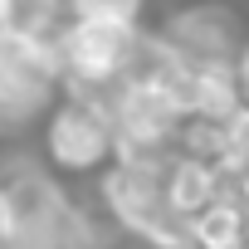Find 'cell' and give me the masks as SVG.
<instances>
[{
  "instance_id": "obj_1",
  "label": "cell",
  "mask_w": 249,
  "mask_h": 249,
  "mask_svg": "<svg viewBox=\"0 0 249 249\" xmlns=\"http://www.w3.org/2000/svg\"><path fill=\"white\" fill-rule=\"evenodd\" d=\"M39 157L64 181H88L112 161V117L93 93H59L54 107L39 117Z\"/></svg>"
},
{
  "instance_id": "obj_2",
  "label": "cell",
  "mask_w": 249,
  "mask_h": 249,
  "mask_svg": "<svg viewBox=\"0 0 249 249\" xmlns=\"http://www.w3.org/2000/svg\"><path fill=\"white\" fill-rule=\"evenodd\" d=\"M59 93H64V73L54 39L0 35V137L39 122Z\"/></svg>"
},
{
  "instance_id": "obj_3",
  "label": "cell",
  "mask_w": 249,
  "mask_h": 249,
  "mask_svg": "<svg viewBox=\"0 0 249 249\" xmlns=\"http://www.w3.org/2000/svg\"><path fill=\"white\" fill-rule=\"evenodd\" d=\"M137 25H117V20H78L69 15L54 30V54L64 73V93H103L122 78Z\"/></svg>"
},
{
  "instance_id": "obj_4",
  "label": "cell",
  "mask_w": 249,
  "mask_h": 249,
  "mask_svg": "<svg viewBox=\"0 0 249 249\" xmlns=\"http://www.w3.org/2000/svg\"><path fill=\"white\" fill-rule=\"evenodd\" d=\"M0 196H5V215H10V234H39L73 196L59 181V171L44 166V157L35 152H0Z\"/></svg>"
},
{
  "instance_id": "obj_5",
  "label": "cell",
  "mask_w": 249,
  "mask_h": 249,
  "mask_svg": "<svg viewBox=\"0 0 249 249\" xmlns=\"http://www.w3.org/2000/svg\"><path fill=\"white\" fill-rule=\"evenodd\" d=\"M161 35L186 64H230L234 49L249 39L244 15L230 0H191L161 20Z\"/></svg>"
},
{
  "instance_id": "obj_6",
  "label": "cell",
  "mask_w": 249,
  "mask_h": 249,
  "mask_svg": "<svg viewBox=\"0 0 249 249\" xmlns=\"http://www.w3.org/2000/svg\"><path fill=\"white\" fill-rule=\"evenodd\" d=\"M93 181H98V210L137 244L166 215V196H161L157 171H142V166H127V161H107Z\"/></svg>"
},
{
  "instance_id": "obj_7",
  "label": "cell",
  "mask_w": 249,
  "mask_h": 249,
  "mask_svg": "<svg viewBox=\"0 0 249 249\" xmlns=\"http://www.w3.org/2000/svg\"><path fill=\"white\" fill-rule=\"evenodd\" d=\"M230 186V176L205 161V157H191V152H176L161 171V196H166V210L176 215H196L200 205H210L220 191Z\"/></svg>"
},
{
  "instance_id": "obj_8",
  "label": "cell",
  "mask_w": 249,
  "mask_h": 249,
  "mask_svg": "<svg viewBox=\"0 0 249 249\" xmlns=\"http://www.w3.org/2000/svg\"><path fill=\"white\" fill-rule=\"evenodd\" d=\"M186 230H191V249H239V244H249V210L225 186L210 205L186 215Z\"/></svg>"
},
{
  "instance_id": "obj_9",
  "label": "cell",
  "mask_w": 249,
  "mask_h": 249,
  "mask_svg": "<svg viewBox=\"0 0 249 249\" xmlns=\"http://www.w3.org/2000/svg\"><path fill=\"white\" fill-rule=\"evenodd\" d=\"M239 107V88L230 64H191L186 78V117H230Z\"/></svg>"
},
{
  "instance_id": "obj_10",
  "label": "cell",
  "mask_w": 249,
  "mask_h": 249,
  "mask_svg": "<svg viewBox=\"0 0 249 249\" xmlns=\"http://www.w3.org/2000/svg\"><path fill=\"white\" fill-rule=\"evenodd\" d=\"M64 20H69L64 0H0V30L20 39H54Z\"/></svg>"
},
{
  "instance_id": "obj_11",
  "label": "cell",
  "mask_w": 249,
  "mask_h": 249,
  "mask_svg": "<svg viewBox=\"0 0 249 249\" xmlns=\"http://www.w3.org/2000/svg\"><path fill=\"white\" fill-rule=\"evenodd\" d=\"M176 152L205 157V161H225V122L220 117H181L176 127Z\"/></svg>"
},
{
  "instance_id": "obj_12",
  "label": "cell",
  "mask_w": 249,
  "mask_h": 249,
  "mask_svg": "<svg viewBox=\"0 0 249 249\" xmlns=\"http://www.w3.org/2000/svg\"><path fill=\"white\" fill-rule=\"evenodd\" d=\"M69 15L78 20H117V25H142L147 0H64Z\"/></svg>"
},
{
  "instance_id": "obj_13",
  "label": "cell",
  "mask_w": 249,
  "mask_h": 249,
  "mask_svg": "<svg viewBox=\"0 0 249 249\" xmlns=\"http://www.w3.org/2000/svg\"><path fill=\"white\" fill-rule=\"evenodd\" d=\"M244 166H249V107L239 103V107L225 117V161H220V171L234 176V171H244Z\"/></svg>"
},
{
  "instance_id": "obj_14",
  "label": "cell",
  "mask_w": 249,
  "mask_h": 249,
  "mask_svg": "<svg viewBox=\"0 0 249 249\" xmlns=\"http://www.w3.org/2000/svg\"><path fill=\"white\" fill-rule=\"evenodd\" d=\"M230 73H234V88H239V103L249 107V39L234 49V59H230Z\"/></svg>"
},
{
  "instance_id": "obj_15",
  "label": "cell",
  "mask_w": 249,
  "mask_h": 249,
  "mask_svg": "<svg viewBox=\"0 0 249 249\" xmlns=\"http://www.w3.org/2000/svg\"><path fill=\"white\" fill-rule=\"evenodd\" d=\"M239 249H249V244H239Z\"/></svg>"
},
{
  "instance_id": "obj_16",
  "label": "cell",
  "mask_w": 249,
  "mask_h": 249,
  "mask_svg": "<svg viewBox=\"0 0 249 249\" xmlns=\"http://www.w3.org/2000/svg\"><path fill=\"white\" fill-rule=\"evenodd\" d=\"M0 35H5V30H0Z\"/></svg>"
}]
</instances>
